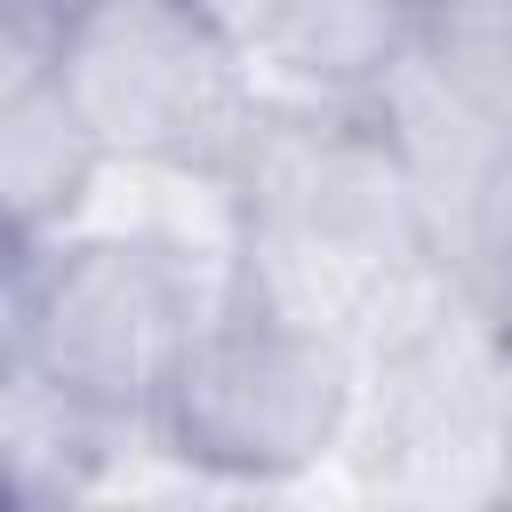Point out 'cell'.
Instances as JSON below:
<instances>
[{"label": "cell", "mask_w": 512, "mask_h": 512, "mask_svg": "<svg viewBox=\"0 0 512 512\" xmlns=\"http://www.w3.org/2000/svg\"><path fill=\"white\" fill-rule=\"evenodd\" d=\"M232 264L136 224H80L40 248H8L0 360L40 368L112 416H152L176 360L224 304Z\"/></svg>", "instance_id": "6da1fadb"}, {"label": "cell", "mask_w": 512, "mask_h": 512, "mask_svg": "<svg viewBox=\"0 0 512 512\" xmlns=\"http://www.w3.org/2000/svg\"><path fill=\"white\" fill-rule=\"evenodd\" d=\"M504 464H496V504H512V384H504Z\"/></svg>", "instance_id": "ba28073f"}, {"label": "cell", "mask_w": 512, "mask_h": 512, "mask_svg": "<svg viewBox=\"0 0 512 512\" xmlns=\"http://www.w3.org/2000/svg\"><path fill=\"white\" fill-rule=\"evenodd\" d=\"M408 48L416 0H296L248 56V72L280 104H360Z\"/></svg>", "instance_id": "5b68a950"}, {"label": "cell", "mask_w": 512, "mask_h": 512, "mask_svg": "<svg viewBox=\"0 0 512 512\" xmlns=\"http://www.w3.org/2000/svg\"><path fill=\"white\" fill-rule=\"evenodd\" d=\"M112 184V144L80 112L56 64L0 80V232L8 248L64 240L96 216V192Z\"/></svg>", "instance_id": "277c9868"}, {"label": "cell", "mask_w": 512, "mask_h": 512, "mask_svg": "<svg viewBox=\"0 0 512 512\" xmlns=\"http://www.w3.org/2000/svg\"><path fill=\"white\" fill-rule=\"evenodd\" d=\"M56 72L112 144V160L232 168L256 120L248 56L184 0H80L64 16Z\"/></svg>", "instance_id": "3957f363"}, {"label": "cell", "mask_w": 512, "mask_h": 512, "mask_svg": "<svg viewBox=\"0 0 512 512\" xmlns=\"http://www.w3.org/2000/svg\"><path fill=\"white\" fill-rule=\"evenodd\" d=\"M456 272L472 288H512V136L488 152L472 200H464V224H456Z\"/></svg>", "instance_id": "8992f818"}, {"label": "cell", "mask_w": 512, "mask_h": 512, "mask_svg": "<svg viewBox=\"0 0 512 512\" xmlns=\"http://www.w3.org/2000/svg\"><path fill=\"white\" fill-rule=\"evenodd\" d=\"M360 352L240 280L152 400V456L216 488H280L352 448Z\"/></svg>", "instance_id": "7a4b0ae2"}, {"label": "cell", "mask_w": 512, "mask_h": 512, "mask_svg": "<svg viewBox=\"0 0 512 512\" xmlns=\"http://www.w3.org/2000/svg\"><path fill=\"white\" fill-rule=\"evenodd\" d=\"M184 8H192V16H208L240 56H256V48L272 40V24H280L296 0H184Z\"/></svg>", "instance_id": "52a82bcc"}]
</instances>
